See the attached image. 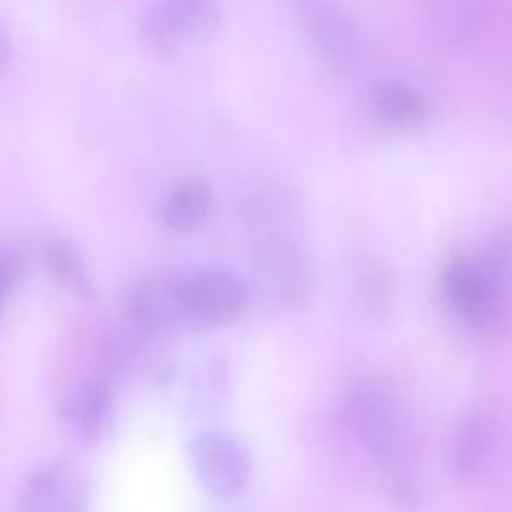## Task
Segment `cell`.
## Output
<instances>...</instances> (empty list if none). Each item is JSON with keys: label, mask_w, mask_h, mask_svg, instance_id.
<instances>
[{"label": "cell", "mask_w": 512, "mask_h": 512, "mask_svg": "<svg viewBox=\"0 0 512 512\" xmlns=\"http://www.w3.org/2000/svg\"><path fill=\"white\" fill-rule=\"evenodd\" d=\"M340 415L350 438L358 440L375 468L383 470L395 503L418 508L423 480L415 468V433L408 410L393 388L380 380H363L345 395Z\"/></svg>", "instance_id": "6da1fadb"}, {"label": "cell", "mask_w": 512, "mask_h": 512, "mask_svg": "<svg viewBox=\"0 0 512 512\" xmlns=\"http://www.w3.org/2000/svg\"><path fill=\"white\" fill-rule=\"evenodd\" d=\"M253 233L250 273L263 300L278 308H300L313 298L315 265L298 240V210L285 195H265L245 210Z\"/></svg>", "instance_id": "7a4b0ae2"}, {"label": "cell", "mask_w": 512, "mask_h": 512, "mask_svg": "<svg viewBox=\"0 0 512 512\" xmlns=\"http://www.w3.org/2000/svg\"><path fill=\"white\" fill-rule=\"evenodd\" d=\"M450 313L480 333H503L512 323V243H495L483 255H458L440 278Z\"/></svg>", "instance_id": "3957f363"}, {"label": "cell", "mask_w": 512, "mask_h": 512, "mask_svg": "<svg viewBox=\"0 0 512 512\" xmlns=\"http://www.w3.org/2000/svg\"><path fill=\"white\" fill-rule=\"evenodd\" d=\"M298 23L325 68L343 78L363 70L368 43L355 15L340 0H298Z\"/></svg>", "instance_id": "277c9868"}, {"label": "cell", "mask_w": 512, "mask_h": 512, "mask_svg": "<svg viewBox=\"0 0 512 512\" xmlns=\"http://www.w3.org/2000/svg\"><path fill=\"white\" fill-rule=\"evenodd\" d=\"M223 23L218 0H155L138 23L148 50L173 55L190 45L208 43Z\"/></svg>", "instance_id": "5b68a950"}, {"label": "cell", "mask_w": 512, "mask_h": 512, "mask_svg": "<svg viewBox=\"0 0 512 512\" xmlns=\"http://www.w3.org/2000/svg\"><path fill=\"white\" fill-rule=\"evenodd\" d=\"M253 290L240 275L225 268H208L183 278L185 328H223L248 310Z\"/></svg>", "instance_id": "8992f818"}, {"label": "cell", "mask_w": 512, "mask_h": 512, "mask_svg": "<svg viewBox=\"0 0 512 512\" xmlns=\"http://www.w3.org/2000/svg\"><path fill=\"white\" fill-rule=\"evenodd\" d=\"M190 463L205 493L213 498H238L250 483V453L235 435L223 430H203L190 440Z\"/></svg>", "instance_id": "52a82bcc"}, {"label": "cell", "mask_w": 512, "mask_h": 512, "mask_svg": "<svg viewBox=\"0 0 512 512\" xmlns=\"http://www.w3.org/2000/svg\"><path fill=\"white\" fill-rule=\"evenodd\" d=\"M123 310L143 333H170L183 323V278L153 273L135 278L123 293Z\"/></svg>", "instance_id": "ba28073f"}, {"label": "cell", "mask_w": 512, "mask_h": 512, "mask_svg": "<svg viewBox=\"0 0 512 512\" xmlns=\"http://www.w3.org/2000/svg\"><path fill=\"white\" fill-rule=\"evenodd\" d=\"M500 440V423L490 410L473 408L455 428L448 448V465L455 478L475 480L485 473Z\"/></svg>", "instance_id": "9c48e42d"}, {"label": "cell", "mask_w": 512, "mask_h": 512, "mask_svg": "<svg viewBox=\"0 0 512 512\" xmlns=\"http://www.w3.org/2000/svg\"><path fill=\"white\" fill-rule=\"evenodd\" d=\"M85 505L88 480L68 463L38 470L20 495V512H83Z\"/></svg>", "instance_id": "30bf717a"}, {"label": "cell", "mask_w": 512, "mask_h": 512, "mask_svg": "<svg viewBox=\"0 0 512 512\" xmlns=\"http://www.w3.org/2000/svg\"><path fill=\"white\" fill-rule=\"evenodd\" d=\"M370 110L385 128L413 133L430 120V103L415 85L400 78H383L370 88Z\"/></svg>", "instance_id": "8fae6325"}, {"label": "cell", "mask_w": 512, "mask_h": 512, "mask_svg": "<svg viewBox=\"0 0 512 512\" xmlns=\"http://www.w3.org/2000/svg\"><path fill=\"white\" fill-rule=\"evenodd\" d=\"M63 420L88 443H98L113 425L115 400L113 390L103 380H88L78 385L68 398L63 400Z\"/></svg>", "instance_id": "7c38bea8"}, {"label": "cell", "mask_w": 512, "mask_h": 512, "mask_svg": "<svg viewBox=\"0 0 512 512\" xmlns=\"http://www.w3.org/2000/svg\"><path fill=\"white\" fill-rule=\"evenodd\" d=\"M213 210V188L203 178H185L165 193L158 220L170 233H193Z\"/></svg>", "instance_id": "4fadbf2b"}, {"label": "cell", "mask_w": 512, "mask_h": 512, "mask_svg": "<svg viewBox=\"0 0 512 512\" xmlns=\"http://www.w3.org/2000/svg\"><path fill=\"white\" fill-rule=\"evenodd\" d=\"M43 263L48 273L78 298H93V278L83 255L70 240H50L43 248Z\"/></svg>", "instance_id": "5bb4252c"}, {"label": "cell", "mask_w": 512, "mask_h": 512, "mask_svg": "<svg viewBox=\"0 0 512 512\" xmlns=\"http://www.w3.org/2000/svg\"><path fill=\"white\" fill-rule=\"evenodd\" d=\"M18 280H20L18 260L10 258V255H0V305H3V300L13 293Z\"/></svg>", "instance_id": "9a60e30c"}, {"label": "cell", "mask_w": 512, "mask_h": 512, "mask_svg": "<svg viewBox=\"0 0 512 512\" xmlns=\"http://www.w3.org/2000/svg\"><path fill=\"white\" fill-rule=\"evenodd\" d=\"M10 63V38L5 33V28L0 25V70Z\"/></svg>", "instance_id": "2e32d148"}]
</instances>
